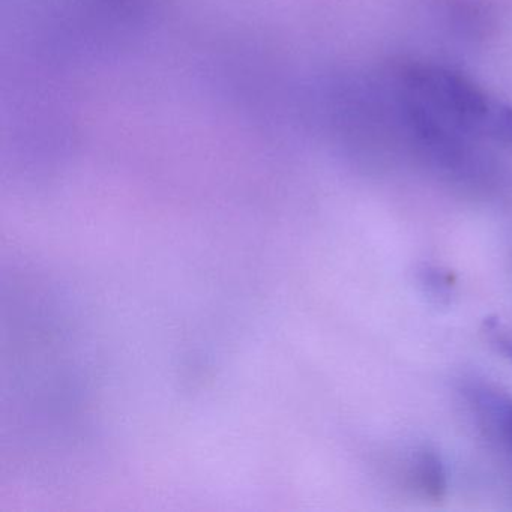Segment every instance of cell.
Instances as JSON below:
<instances>
[{
	"instance_id": "6da1fadb",
	"label": "cell",
	"mask_w": 512,
	"mask_h": 512,
	"mask_svg": "<svg viewBox=\"0 0 512 512\" xmlns=\"http://www.w3.org/2000/svg\"><path fill=\"white\" fill-rule=\"evenodd\" d=\"M410 88L427 109L440 113L463 130L485 133L496 101L488 100L460 74L440 68H424L412 74Z\"/></svg>"
},
{
	"instance_id": "7a4b0ae2",
	"label": "cell",
	"mask_w": 512,
	"mask_h": 512,
	"mask_svg": "<svg viewBox=\"0 0 512 512\" xmlns=\"http://www.w3.org/2000/svg\"><path fill=\"white\" fill-rule=\"evenodd\" d=\"M467 397L488 436L512 454V398L485 386L467 389Z\"/></svg>"
},
{
	"instance_id": "3957f363",
	"label": "cell",
	"mask_w": 512,
	"mask_h": 512,
	"mask_svg": "<svg viewBox=\"0 0 512 512\" xmlns=\"http://www.w3.org/2000/svg\"><path fill=\"white\" fill-rule=\"evenodd\" d=\"M409 475L413 487L428 499H442L448 490L445 464L433 449L421 448L413 454Z\"/></svg>"
},
{
	"instance_id": "277c9868",
	"label": "cell",
	"mask_w": 512,
	"mask_h": 512,
	"mask_svg": "<svg viewBox=\"0 0 512 512\" xmlns=\"http://www.w3.org/2000/svg\"><path fill=\"white\" fill-rule=\"evenodd\" d=\"M419 283L427 298L436 305H448L454 296V275L440 266H425L419 272Z\"/></svg>"
},
{
	"instance_id": "5b68a950",
	"label": "cell",
	"mask_w": 512,
	"mask_h": 512,
	"mask_svg": "<svg viewBox=\"0 0 512 512\" xmlns=\"http://www.w3.org/2000/svg\"><path fill=\"white\" fill-rule=\"evenodd\" d=\"M484 134L512 145V107L494 103Z\"/></svg>"
},
{
	"instance_id": "8992f818",
	"label": "cell",
	"mask_w": 512,
	"mask_h": 512,
	"mask_svg": "<svg viewBox=\"0 0 512 512\" xmlns=\"http://www.w3.org/2000/svg\"><path fill=\"white\" fill-rule=\"evenodd\" d=\"M497 350L512 364V335H496L494 340Z\"/></svg>"
}]
</instances>
